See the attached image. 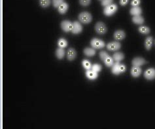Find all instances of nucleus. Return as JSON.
<instances>
[{
    "instance_id": "nucleus-13",
    "label": "nucleus",
    "mask_w": 155,
    "mask_h": 129,
    "mask_svg": "<svg viewBox=\"0 0 155 129\" xmlns=\"http://www.w3.org/2000/svg\"><path fill=\"white\" fill-rule=\"evenodd\" d=\"M141 73H142V70H141L140 67L133 66L131 69V75L132 77L135 78L140 77Z\"/></svg>"
},
{
    "instance_id": "nucleus-28",
    "label": "nucleus",
    "mask_w": 155,
    "mask_h": 129,
    "mask_svg": "<svg viewBox=\"0 0 155 129\" xmlns=\"http://www.w3.org/2000/svg\"><path fill=\"white\" fill-rule=\"evenodd\" d=\"M63 0H52V3H53V6L55 8H58L59 6L61 4L63 3Z\"/></svg>"
},
{
    "instance_id": "nucleus-4",
    "label": "nucleus",
    "mask_w": 155,
    "mask_h": 129,
    "mask_svg": "<svg viewBox=\"0 0 155 129\" xmlns=\"http://www.w3.org/2000/svg\"><path fill=\"white\" fill-rule=\"evenodd\" d=\"M118 10V7L116 4H111L104 9V14L107 17H111Z\"/></svg>"
},
{
    "instance_id": "nucleus-19",
    "label": "nucleus",
    "mask_w": 155,
    "mask_h": 129,
    "mask_svg": "<svg viewBox=\"0 0 155 129\" xmlns=\"http://www.w3.org/2000/svg\"><path fill=\"white\" fill-rule=\"evenodd\" d=\"M132 22L136 24L141 25L144 23L145 20H144V18H143V17H141V15L135 16V17H133V18H132Z\"/></svg>"
},
{
    "instance_id": "nucleus-31",
    "label": "nucleus",
    "mask_w": 155,
    "mask_h": 129,
    "mask_svg": "<svg viewBox=\"0 0 155 129\" xmlns=\"http://www.w3.org/2000/svg\"><path fill=\"white\" fill-rule=\"evenodd\" d=\"M141 3V0H132L131 5L133 7H138Z\"/></svg>"
},
{
    "instance_id": "nucleus-20",
    "label": "nucleus",
    "mask_w": 155,
    "mask_h": 129,
    "mask_svg": "<svg viewBox=\"0 0 155 129\" xmlns=\"http://www.w3.org/2000/svg\"><path fill=\"white\" fill-rule=\"evenodd\" d=\"M83 52H84V54L88 57L94 56L96 54V50L94 49H93V48H90V47L85 48V49H84Z\"/></svg>"
},
{
    "instance_id": "nucleus-29",
    "label": "nucleus",
    "mask_w": 155,
    "mask_h": 129,
    "mask_svg": "<svg viewBox=\"0 0 155 129\" xmlns=\"http://www.w3.org/2000/svg\"><path fill=\"white\" fill-rule=\"evenodd\" d=\"M113 0H103L102 1V5L104 6V7H106L110 5L113 4Z\"/></svg>"
},
{
    "instance_id": "nucleus-7",
    "label": "nucleus",
    "mask_w": 155,
    "mask_h": 129,
    "mask_svg": "<svg viewBox=\"0 0 155 129\" xmlns=\"http://www.w3.org/2000/svg\"><path fill=\"white\" fill-rule=\"evenodd\" d=\"M144 77L147 80H154L155 79V69L154 68L147 69L144 73Z\"/></svg>"
},
{
    "instance_id": "nucleus-30",
    "label": "nucleus",
    "mask_w": 155,
    "mask_h": 129,
    "mask_svg": "<svg viewBox=\"0 0 155 129\" xmlns=\"http://www.w3.org/2000/svg\"><path fill=\"white\" fill-rule=\"evenodd\" d=\"M79 3L83 7H87L91 3V0H79Z\"/></svg>"
},
{
    "instance_id": "nucleus-3",
    "label": "nucleus",
    "mask_w": 155,
    "mask_h": 129,
    "mask_svg": "<svg viewBox=\"0 0 155 129\" xmlns=\"http://www.w3.org/2000/svg\"><path fill=\"white\" fill-rule=\"evenodd\" d=\"M79 20L83 24H88L92 22V16L90 13L85 11V12H82L79 14Z\"/></svg>"
},
{
    "instance_id": "nucleus-23",
    "label": "nucleus",
    "mask_w": 155,
    "mask_h": 129,
    "mask_svg": "<svg viewBox=\"0 0 155 129\" xmlns=\"http://www.w3.org/2000/svg\"><path fill=\"white\" fill-rule=\"evenodd\" d=\"M56 56L58 59H62L65 56V50L63 49L59 48L56 50Z\"/></svg>"
},
{
    "instance_id": "nucleus-10",
    "label": "nucleus",
    "mask_w": 155,
    "mask_h": 129,
    "mask_svg": "<svg viewBox=\"0 0 155 129\" xmlns=\"http://www.w3.org/2000/svg\"><path fill=\"white\" fill-rule=\"evenodd\" d=\"M83 31V26L81 23L78 21H75L73 22V28L71 32L73 34H79Z\"/></svg>"
},
{
    "instance_id": "nucleus-16",
    "label": "nucleus",
    "mask_w": 155,
    "mask_h": 129,
    "mask_svg": "<svg viewBox=\"0 0 155 129\" xmlns=\"http://www.w3.org/2000/svg\"><path fill=\"white\" fill-rule=\"evenodd\" d=\"M152 44H153V38L151 36L147 37V38L145 39V49L147 50H149L151 49Z\"/></svg>"
},
{
    "instance_id": "nucleus-14",
    "label": "nucleus",
    "mask_w": 155,
    "mask_h": 129,
    "mask_svg": "<svg viewBox=\"0 0 155 129\" xmlns=\"http://www.w3.org/2000/svg\"><path fill=\"white\" fill-rule=\"evenodd\" d=\"M77 56V52L73 48H70V49L67 50V58L68 60L72 61L75 60Z\"/></svg>"
},
{
    "instance_id": "nucleus-6",
    "label": "nucleus",
    "mask_w": 155,
    "mask_h": 129,
    "mask_svg": "<svg viewBox=\"0 0 155 129\" xmlns=\"http://www.w3.org/2000/svg\"><path fill=\"white\" fill-rule=\"evenodd\" d=\"M95 30L100 35H104L108 32V28L104 22H98L95 25Z\"/></svg>"
},
{
    "instance_id": "nucleus-26",
    "label": "nucleus",
    "mask_w": 155,
    "mask_h": 129,
    "mask_svg": "<svg viewBox=\"0 0 155 129\" xmlns=\"http://www.w3.org/2000/svg\"><path fill=\"white\" fill-rule=\"evenodd\" d=\"M91 70L95 71V72L98 73L99 72H100V71H102V67L99 64H93V65H92V69H91Z\"/></svg>"
},
{
    "instance_id": "nucleus-25",
    "label": "nucleus",
    "mask_w": 155,
    "mask_h": 129,
    "mask_svg": "<svg viewBox=\"0 0 155 129\" xmlns=\"http://www.w3.org/2000/svg\"><path fill=\"white\" fill-rule=\"evenodd\" d=\"M58 45L59 47L61 48V49H64V48H65L67 46V42L65 39L61 38L58 41Z\"/></svg>"
},
{
    "instance_id": "nucleus-9",
    "label": "nucleus",
    "mask_w": 155,
    "mask_h": 129,
    "mask_svg": "<svg viewBox=\"0 0 155 129\" xmlns=\"http://www.w3.org/2000/svg\"><path fill=\"white\" fill-rule=\"evenodd\" d=\"M120 47H121V44L117 41H112L107 45V49L110 51H116V50H119Z\"/></svg>"
},
{
    "instance_id": "nucleus-22",
    "label": "nucleus",
    "mask_w": 155,
    "mask_h": 129,
    "mask_svg": "<svg viewBox=\"0 0 155 129\" xmlns=\"http://www.w3.org/2000/svg\"><path fill=\"white\" fill-rule=\"evenodd\" d=\"M82 65H83V68H85L86 71L90 70L92 69V64H91L90 62L88 61V60H83V62H82Z\"/></svg>"
},
{
    "instance_id": "nucleus-18",
    "label": "nucleus",
    "mask_w": 155,
    "mask_h": 129,
    "mask_svg": "<svg viewBox=\"0 0 155 129\" xmlns=\"http://www.w3.org/2000/svg\"><path fill=\"white\" fill-rule=\"evenodd\" d=\"M124 58V54L121 52H117L113 54V58L116 62H120Z\"/></svg>"
},
{
    "instance_id": "nucleus-11",
    "label": "nucleus",
    "mask_w": 155,
    "mask_h": 129,
    "mask_svg": "<svg viewBox=\"0 0 155 129\" xmlns=\"http://www.w3.org/2000/svg\"><path fill=\"white\" fill-rule=\"evenodd\" d=\"M113 37L115 38V40L118 41H121L123 40L126 37V34L125 32L121 30H117L115 32V33L113 34Z\"/></svg>"
},
{
    "instance_id": "nucleus-33",
    "label": "nucleus",
    "mask_w": 155,
    "mask_h": 129,
    "mask_svg": "<svg viewBox=\"0 0 155 129\" xmlns=\"http://www.w3.org/2000/svg\"><path fill=\"white\" fill-rule=\"evenodd\" d=\"M100 1H103V0H100Z\"/></svg>"
},
{
    "instance_id": "nucleus-12",
    "label": "nucleus",
    "mask_w": 155,
    "mask_h": 129,
    "mask_svg": "<svg viewBox=\"0 0 155 129\" xmlns=\"http://www.w3.org/2000/svg\"><path fill=\"white\" fill-rule=\"evenodd\" d=\"M146 64V60L142 57H136L132 60V64L134 66L140 67Z\"/></svg>"
},
{
    "instance_id": "nucleus-8",
    "label": "nucleus",
    "mask_w": 155,
    "mask_h": 129,
    "mask_svg": "<svg viewBox=\"0 0 155 129\" xmlns=\"http://www.w3.org/2000/svg\"><path fill=\"white\" fill-rule=\"evenodd\" d=\"M61 28L65 32H71L73 28V23L69 20H63L61 22Z\"/></svg>"
},
{
    "instance_id": "nucleus-1",
    "label": "nucleus",
    "mask_w": 155,
    "mask_h": 129,
    "mask_svg": "<svg viewBox=\"0 0 155 129\" xmlns=\"http://www.w3.org/2000/svg\"><path fill=\"white\" fill-rule=\"evenodd\" d=\"M100 56L107 67H112L114 64V60L113 57L109 56L108 52L102 50L100 52Z\"/></svg>"
},
{
    "instance_id": "nucleus-17",
    "label": "nucleus",
    "mask_w": 155,
    "mask_h": 129,
    "mask_svg": "<svg viewBox=\"0 0 155 129\" xmlns=\"http://www.w3.org/2000/svg\"><path fill=\"white\" fill-rule=\"evenodd\" d=\"M130 15H133L134 17L135 16H140L141 15V14L142 13V9L140 8V7H133L130 11Z\"/></svg>"
},
{
    "instance_id": "nucleus-24",
    "label": "nucleus",
    "mask_w": 155,
    "mask_h": 129,
    "mask_svg": "<svg viewBox=\"0 0 155 129\" xmlns=\"http://www.w3.org/2000/svg\"><path fill=\"white\" fill-rule=\"evenodd\" d=\"M139 32H140L141 34L147 35V34H149L150 33V30L149 27L145 26H141L139 28Z\"/></svg>"
},
{
    "instance_id": "nucleus-27",
    "label": "nucleus",
    "mask_w": 155,
    "mask_h": 129,
    "mask_svg": "<svg viewBox=\"0 0 155 129\" xmlns=\"http://www.w3.org/2000/svg\"><path fill=\"white\" fill-rule=\"evenodd\" d=\"M51 0H40L39 3L40 5L43 8H47L51 5Z\"/></svg>"
},
{
    "instance_id": "nucleus-32",
    "label": "nucleus",
    "mask_w": 155,
    "mask_h": 129,
    "mask_svg": "<svg viewBox=\"0 0 155 129\" xmlns=\"http://www.w3.org/2000/svg\"><path fill=\"white\" fill-rule=\"evenodd\" d=\"M128 2H129V0H120L119 3L120 4V5L125 6V5H126Z\"/></svg>"
},
{
    "instance_id": "nucleus-5",
    "label": "nucleus",
    "mask_w": 155,
    "mask_h": 129,
    "mask_svg": "<svg viewBox=\"0 0 155 129\" xmlns=\"http://www.w3.org/2000/svg\"><path fill=\"white\" fill-rule=\"evenodd\" d=\"M90 45L94 49H102L106 46L104 41L98 38H93L90 41Z\"/></svg>"
},
{
    "instance_id": "nucleus-15",
    "label": "nucleus",
    "mask_w": 155,
    "mask_h": 129,
    "mask_svg": "<svg viewBox=\"0 0 155 129\" xmlns=\"http://www.w3.org/2000/svg\"><path fill=\"white\" fill-rule=\"evenodd\" d=\"M86 76L88 79L90 80H95L98 77V73L95 72L92 70H88L86 71Z\"/></svg>"
},
{
    "instance_id": "nucleus-2",
    "label": "nucleus",
    "mask_w": 155,
    "mask_h": 129,
    "mask_svg": "<svg viewBox=\"0 0 155 129\" xmlns=\"http://www.w3.org/2000/svg\"><path fill=\"white\" fill-rule=\"evenodd\" d=\"M126 70V67L124 64H120V62L114 63L112 66V73L114 75H118L120 73H124Z\"/></svg>"
},
{
    "instance_id": "nucleus-21",
    "label": "nucleus",
    "mask_w": 155,
    "mask_h": 129,
    "mask_svg": "<svg viewBox=\"0 0 155 129\" xmlns=\"http://www.w3.org/2000/svg\"><path fill=\"white\" fill-rule=\"evenodd\" d=\"M68 7H69L68 4L67 3L63 2V3L62 4H61L59 6V7L58 8V12L60 14H61V15H63V14H65L66 12H67Z\"/></svg>"
}]
</instances>
